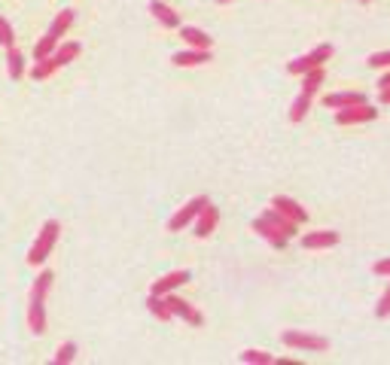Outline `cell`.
Returning <instances> with one entry per match:
<instances>
[{"instance_id":"6da1fadb","label":"cell","mask_w":390,"mask_h":365,"mask_svg":"<svg viewBox=\"0 0 390 365\" xmlns=\"http://www.w3.org/2000/svg\"><path fill=\"white\" fill-rule=\"evenodd\" d=\"M52 271H40L37 280L31 284V295H28V329L34 335H46V298H49V289H52Z\"/></svg>"},{"instance_id":"7a4b0ae2","label":"cell","mask_w":390,"mask_h":365,"mask_svg":"<svg viewBox=\"0 0 390 365\" xmlns=\"http://www.w3.org/2000/svg\"><path fill=\"white\" fill-rule=\"evenodd\" d=\"M58 235H61V222H58V219H46L43 228H40V235H37V240L31 244V250H28V265L40 268V265L49 259V253L55 250Z\"/></svg>"},{"instance_id":"3957f363","label":"cell","mask_w":390,"mask_h":365,"mask_svg":"<svg viewBox=\"0 0 390 365\" xmlns=\"http://www.w3.org/2000/svg\"><path fill=\"white\" fill-rule=\"evenodd\" d=\"M280 341L293 350H305V353H327L329 350V341L320 335H311V332H299V329H287L280 335Z\"/></svg>"},{"instance_id":"277c9868","label":"cell","mask_w":390,"mask_h":365,"mask_svg":"<svg viewBox=\"0 0 390 365\" xmlns=\"http://www.w3.org/2000/svg\"><path fill=\"white\" fill-rule=\"evenodd\" d=\"M333 58V46L329 43H320V46H314L308 55H302V58H296V61H290L287 64V70L293 73V77H302V73H308L314 68H323V61H329Z\"/></svg>"},{"instance_id":"5b68a950","label":"cell","mask_w":390,"mask_h":365,"mask_svg":"<svg viewBox=\"0 0 390 365\" xmlns=\"http://www.w3.org/2000/svg\"><path fill=\"white\" fill-rule=\"evenodd\" d=\"M207 201H211V198H207V195H195L193 201H186V204L180 207V210H177V213H174V217L168 219V231H183L186 226H193V222H195V217H198V213H202V207H204Z\"/></svg>"},{"instance_id":"8992f818","label":"cell","mask_w":390,"mask_h":365,"mask_svg":"<svg viewBox=\"0 0 390 365\" xmlns=\"http://www.w3.org/2000/svg\"><path fill=\"white\" fill-rule=\"evenodd\" d=\"M165 302H168V308H171L174 317H180L183 323H189V326H204V317L195 311V304H189V302H186V298H180V295L168 293V295H165Z\"/></svg>"},{"instance_id":"52a82bcc","label":"cell","mask_w":390,"mask_h":365,"mask_svg":"<svg viewBox=\"0 0 390 365\" xmlns=\"http://www.w3.org/2000/svg\"><path fill=\"white\" fill-rule=\"evenodd\" d=\"M378 116L375 107L369 104H357V107H345V110L336 113V122L338 125H360V122H372Z\"/></svg>"},{"instance_id":"ba28073f","label":"cell","mask_w":390,"mask_h":365,"mask_svg":"<svg viewBox=\"0 0 390 365\" xmlns=\"http://www.w3.org/2000/svg\"><path fill=\"white\" fill-rule=\"evenodd\" d=\"M189 280H193V274H189L186 268H180V271H171V274H165V277H159V280H156L149 293H153V295H168V293H174V289L186 286Z\"/></svg>"},{"instance_id":"9c48e42d","label":"cell","mask_w":390,"mask_h":365,"mask_svg":"<svg viewBox=\"0 0 390 365\" xmlns=\"http://www.w3.org/2000/svg\"><path fill=\"white\" fill-rule=\"evenodd\" d=\"M217 222H220V210L207 201L202 207V213L195 217V222H193V226H195V238H211L213 228H217Z\"/></svg>"},{"instance_id":"30bf717a","label":"cell","mask_w":390,"mask_h":365,"mask_svg":"<svg viewBox=\"0 0 390 365\" xmlns=\"http://www.w3.org/2000/svg\"><path fill=\"white\" fill-rule=\"evenodd\" d=\"M271 207H275L278 213H284L287 219H293L296 226H302V222L308 219V210H305L299 201H293V198H287V195H278L275 201H271Z\"/></svg>"},{"instance_id":"8fae6325","label":"cell","mask_w":390,"mask_h":365,"mask_svg":"<svg viewBox=\"0 0 390 365\" xmlns=\"http://www.w3.org/2000/svg\"><path fill=\"white\" fill-rule=\"evenodd\" d=\"M338 244V231L333 228H323V231H308L302 238V247L305 250H329V247Z\"/></svg>"},{"instance_id":"7c38bea8","label":"cell","mask_w":390,"mask_h":365,"mask_svg":"<svg viewBox=\"0 0 390 365\" xmlns=\"http://www.w3.org/2000/svg\"><path fill=\"white\" fill-rule=\"evenodd\" d=\"M253 231H256V235H260L262 240H269V244L275 247V250H284L287 240H290L287 235H280V231H278L275 226H271L269 219H262V217H256V219H253Z\"/></svg>"},{"instance_id":"4fadbf2b","label":"cell","mask_w":390,"mask_h":365,"mask_svg":"<svg viewBox=\"0 0 390 365\" xmlns=\"http://www.w3.org/2000/svg\"><path fill=\"white\" fill-rule=\"evenodd\" d=\"M323 104H327L329 110H345V107L369 104V101H366V95H360V91H333V95L323 98Z\"/></svg>"},{"instance_id":"5bb4252c","label":"cell","mask_w":390,"mask_h":365,"mask_svg":"<svg viewBox=\"0 0 390 365\" xmlns=\"http://www.w3.org/2000/svg\"><path fill=\"white\" fill-rule=\"evenodd\" d=\"M149 13L162 28H180V13H174L165 0H149Z\"/></svg>"},{"instance_id":"9a60e30c","label":"cell","mask_w":390,"mask_h":365,"mask_svg":"<svg viewBox=\"0 0 390 365\" xmlns=\"http://www.w3.org/2000/svg\"><path fill=\"white\" fill-rule=\"evenodd\" d=\"M211 61V49H186V52H174L171 64L177 68H198V64Z\"/></svg>"},{"instance_id":"2e32d148","label":"cell","mask_w":390,"mask_h":365,"mask_svg":"<svg viewBox=\"0 0 390 365\" xmlns=\"http://www.w3.org/2000/svg\"><path fill=\"white\" fill-rule=\"evenodd\" d=\"M73 19H77V13H73V10H61V13L55 15V22L49 24V31H46V34H49V37H55L58 43H61V37L73 28Z\"/></svg>"},{"instance_id":"e0dca14e","label":"cell","mask_w":390,"mask_h":365,"mask_svg":"<svg viewBox=\"0 0 390 365\" xmlns=\"http://www.w3.org/2000/svg\"><path fill=\"white\" fill-rule=\"evenodd\" d=\"M180 37L186 40L189 49H211L213 46V37L204 34L202 28H183V24H180Z\"/></svg>"},{"instance_id":"ac0fdd59","label":"cell","mask_w":390,"mask_h":365,"mask_svg":"<svg viewBox=\"0 0 390 365\" xmlns=\"http://www.w3.org/2000/svg\"><path fill=\"white\" fill-rule=\"evenodd\" d=\"M24 61H28V58H24V52H19L15 46L6 49V73H10L13 82H19L24 77Z\"/></svg>"},{"instance_id":"d6986e66","label":"cell","mask_w":390,"mask_h":365,"mask_svg":"<svg viewBox=\"0 0 390 365\" xmlns=\"http://www.w3.org/2000/svg\"><path fill=\"white\" fill-rule=\"evenodd\" d=\"M262 219H269L271 226H275V228L280 231V235H287V238H293V235H296V228H299L293 219H287L284 213H278V210H275V207H269V210L262 213Z\"/></svg>"},{"instance_id":"ffe728a7","label":"cell","mask_w":390,"mask_h":365,"mask_svg":"<svg viewBox=\"0 0 390 365\" xmlns=\"http://www.w3.org/2000/svg\"><path fill=\"white\" fill-rule=\"evenodd\" d=\"M147 311L153 313L156 320H162V323L174 320V313H171V308H168V302H165V295H153V293H149V295H147Z\"/></svg>"},{"instance_id":"44dd1931","label":"cell","mask_w":390,"mask_h":365,"mask_svg":"<svg viewBox=\"0 0 390 365\" xmlns=\"http://www.w3.org/2000/svg\"><path fill=\"white\" fill-rule=\"evenodd\" d=\"M80 52H82V46L77 43V40H70V43H58V46H55V52H52V58H55L58 68H64V64H70Z\"/></svg>"},{"instance_id":"7402d4cb","label":"cell","mask_w":390,"mask_h":365,"mask_svg":"<svg viewBox=\"0 0 390 365\" xmlns=\"http://www.w3.org/2000/svg\"><path fill=\"white\" fill-rule=\"evenodd\" d=\"M314 104V95H305V91H299V98L293 101V107H290V122H302L305 116H308Z\"/></svg>"},{"instance_id":"603a6c76","label":"cell","mask_w":390,"mask_h":365,"mask_svg":"<svg viewBox=\"0 0 390 365\" xmlns=\"http://www.w3.org/2000/svg\"><path fill=\"white\" fill-rule=\"evenodd\" d=\"M55 70H61V68H58V64H55V58L49 55V58H43V61H37L34 68H31V79L43 82V79H49V77H52Z\"/></svg>"},{"instance_id":"cb8c5ba5","label":"cell","mask_w":390,"mask_h":365,"mask_svg":"<svg viewBox=\"0 0 390 365\" xmlns=\"http://www.w3.org/2000/svg\"><path fill=\"white\" fill-rule=\"evenodd\" d=\"M238 362H244V365H275V356L265 353V350H244V353H238Z\"/></svg>"},{"instance_id":"d4e9b609","label":"cell","mask_w":390,"mask_h":365,"mask_svg":"<svg viewBox=\"0 0 390 365\" xmlns=\"http://www.w3.org/2000/svg\"><path fill=\"white\" fill-rule=\"evenodd\" d=\"M302 91L305 95H317V88L323 86V68H314V70H308V73H302Z\"/></svg>"},{"instance_id":"484cf974","label":"cell","mask_w":390,"mask_h":365,"mask_svg":"<svg viewBox=\"0 0 390 365\" xmlns=\"http://www.w3.org/2000/svg\"><path fill=\"white\" fill-rule=\"evenodd\" d=\"M73 359H77V344H73V341H64V344L55 350L52 365H68V362H73Z\"/></svg>"},{"instance_id":"4316f807","label":"cell","mask_w":390,"mask_h":365,"mask_svg":"<svg viewBox=\"0 0 390 365\" xmlns=\"http://www.w3.org/2000/svg\"><path fill=\"white\" fill-rule=\"evenodd\" d=\"M55 46H58V40L46 34V37H43V40H40V43L34 46V61H43V58H49V55L55 52Z\"/></svg>"},{"instance_id":"83f0119b","label":"cell","mask_w":390,"mask_h":365,"mask_svg":"<svg viewBox=\"0 0 390 365\" xmlns=\"http://www.w3.org/2000/svg\"><path fill=\"white\" fill-rule=\"evenodd\" d=\"M0 46L3 49H13L15 46V31H13V24L0 15Z\"/></svg>"},{"instance_id":"f1b7e54d","label":"cell","mask_w":390,"mask_h":365,"mask_svg":"<svg viewBox=\"0 0 390 365\" xmlns=\"http://www.w3.org/2000/svg\"><path fill=\"white\" fill-rule=\"evenodd\" d=\"M369 68H378V70L390 68V49H387V52H375V55H369Z\"/></svg>"},{"instance_id":"f546056e","label":"cell","mask_w":390,"mask_h":365,"mask_svg":"<svg viewBox=\"0 0 390 365\" xmlns=\"http://www.w3.org/2000/svg\"><path fill=\"white\" fill-rule=\"evenodd\" d=\"M375 313H378L381 320L390 317V284H387V289H384V295L378 298V308H375Z\"/></svg>"},{"instance_id":"4dcf8cb0","label":"cell","mask_w":390,"mask_h":365,"mask_svg":"<svg viewBox=\"0 0 390 365\" xmlns=\"http://www.w3.org/2000/svg\"><path fill=\"white\" fill-rule=\"evenodd\" d=\"M372 271H375L378 277H390V256L387 259H378L375 265H372Z\"/></svg>"},{"instance_id":"1f68e13d","label":"cell","mask_w":390,"mask_h":365,"mask_svg":"<svg viewBox=\"0 0 390 365\" xmlns=\"http://www.w3.org/2000/svg\"><path fill=\"white\" fill-rule=\"evenodd\" d=\"M378 101H381V104H384V107L390 104V88H381V95H378Z\"/></svg>"},{"instance_id":"d6a6232c","label":"cell","mask_w":390,"mask_h":365,"mask_svg":"<svg viewBox=\"0 0 390 365\" xmlns=\"http://www.w3.org/2000/svg\"><path fill=\"white\" fill-rule=\"evenodd\" d=\"M378 86H381V88H390V70L384 73V77H381V82H378Z\"/></svg>"},{"instance_id":"836d02e7","label":"cell","mask_w":390,"mask_h":365,"mask_svg":"<svg viewBox=\"0 0 390 365\" xmlns=\"http://www.w3.org/2000/svg\"><path fill=\"white\" fill-rule=\"evenodd\" d=\"M217 3H232V0H217Z\"/></svg>"},{"instance_id":"e575fe53","label":"cell","mask_w":390,"mask_h":365,"mask_svg":"<svg viewBox=\"0 0 390 365\" xmlns=\"http://www.w3.org/2000/svg\"><path fill=\"white\" fill-rule=\"evenodd\" d=\"M360 3H369V0H360Z\"/></svg>"}]
</instances>
